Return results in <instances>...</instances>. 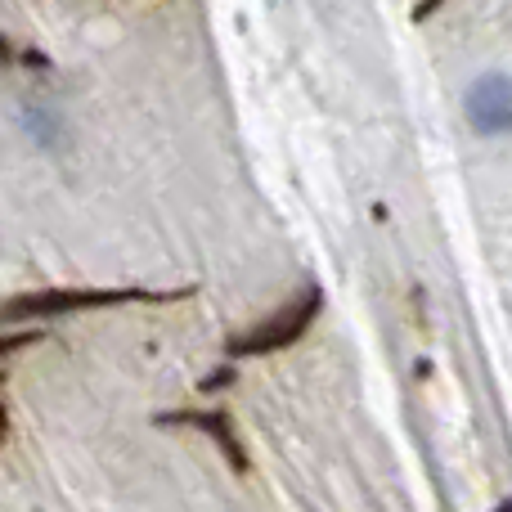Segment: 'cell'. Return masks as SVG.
<instances>
[{
    "instance_id": "4",
    "label": "cell",
    "mask_w": 512,
    "mask_h": 512,
    "mask_svg": "<svg viewBox=\"0 0 512 512\" xmlns=\"http://www.w3.org/2000/svg\"><path fill=\"white\" fill-rule=\"evenodd\" d=\"M158 423L162 427H198V432H207L216 445H221L225 463H230L234 472H248V450H243L230 414H221V409H176V414H158Z\"/></svg>"
},
{
    "instance_id": "3",
    "label": "cell",
    "mask_w": 512,
    "mask_h": 512,
    "mask_svg": "<svg viewBox=\"0 0 512 512\" xmlns=\"http://www.w3.org/2000/svg\"><path fill=\"white\" fill-rule=\"evenodd\" d=\"M463 108H468V122L481 135H512V77H504V72L477 77L463 95Z\"/></svg>"
},
{
    "instance_id": "2",
    "label": "cell",
    "mask_w": 512,
    "mask_h": 512,
    "mask_svg": "<svg viewBox=\"0 0 512 512\" xmlns=\"http://www.w3.org/2000/svg\"><path fill=\"white\" fill-rule=\"evenodd\" d=\"M319 306H324V292H319L315 283H306V288L292 292V297L283 301L279 310H270V315H265L261 324H252L248 333L230 337V346H225V351H230L234 360H243V355H274V351H288V346H297L301 337L310 333V324H315Z\"/></svg>"
},
{
    "instance_id": "6",
    "label": "cell",
    "mask_w": 512,
    "mask_h": 512,
    "mask_svg": "<svg viewBox=\"0 0 512 512\" xmlns=\"http://www.w3.org/2000/svg\"><path fill=\"white\" fill-rule=\"evenodd\" d=\"M41 333H9V337H0V355H14V351H23V346H32Z\"/></svg>"
},
{
    "instance_id": "1",
    "label": "cell",
    "mask_w": 512,
    "mask_h": 512,
    "mask_svg": "<svg viewBox=\"0 0 512 512\" xmlns=\"http://www.w3.org/2000/svg\"><path fill=\"white\" fill-rule=\"evenodd\" d=\"M194 288L158 292V288H32L0 301V324H45V319L90 315V310H117V306H167L185 301Z\"/></svg>"
},
{
    "instance_id": "5",
    "label": "cell",
    "mask_w": 512,
    "mask_h": 512,
    "mask_svg": "<svg viewBox=\"0 0 512 512\" xmlns=\"http://www.w3.org/2000/svg\"><path fill=\"white\" fill-rule=\"evenodd\" d=\"M9 432H14V414H9V396H5V373H0V450L9 445Z\"/></svg>"
},
{
    "instance_id": "7",
    "label": "cell",
    "mask_w": 512,
    "mask_h": 512,
    "mask_svg": "<svg viewBox=\"0 0 512 512\" xmlns=\"http://www.w3.org/2000/svg\"><path fill=\"white\" fill-rule=\"evenodd\" d=\"M495 512H512V495H508V499H504V504H499Z\"/></svg>"
}]
</instances>
